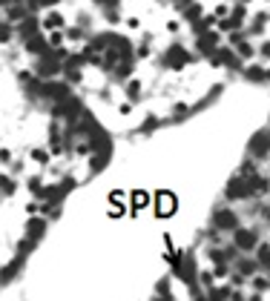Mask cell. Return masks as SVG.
Masks as SVG:
<instances>
[{
  "label": "cell",
  "instance_id": "cell-1",
  "mask_svg": "<svg viewBox=\"0 0 270 301\" xmlns=\"http://www.w3.org/2000/svg\"><path fill=\"white\" fill-rule=\"evenodd\" d=\"M233 241H236V247H239V250H253L259 238H256V233H253V230H236Z\"/></svg>",
  "mask_w": 270,
  "mask_h": 301
},
{
  "label": "cell",
  "instance_id": "cell-2",
  "mask_svg": "<svg viewBox=\"0 0 270 301\" xmlns=\"http://www.w3.org/2000/svg\"><path fill=\"white\" fill-rule=\"evenodd\" d=\"M164 63H167L170 69H181V66L187 63V52H184L181 46H173V49L167 52V58H164Z\"/></svg>",
  "mask_w": 270,
  "mask_h": 301
},
{
  "label": "cell",
  "instance_id": "cell-3",
  "mask_svg": "<svg viewBox=\"0 0 270 301\" xmlns=\"http://www.w3.org/2000/svg\"><path fill=\"white\" fill-rule=\"evenodd\" d=\"M216 227H218V230H236V215L230 210L216 212Z\"/></svg>",
  "mask_w": 270,
  "mask_h": 301
},
{
  "label": "cell",
  "instance_id": "cell-4",
  "mask_svg": "<svg viewBox=\"0 0 270 301\" xmlns=\"http://www.w3.org/2000/svg\"><path fill=\"white\" fill-rule=\"evenodd\" d=\"M250 150H253V155H268V150H270V135H265V132H259L256 138H253V144H250Z\"/></svg>",
  "mask_w": 270,
  "mask_h": 301
},
{
  "label": "cell",
  "instance_id": "cell-5",
  "mask_svg": "<svg viewBox=\"0 0 270 301\" xmlns=\"http://www.w3.org/2000/svg\"><path fill=\"white\" fill-rule=\"evenodd\" d=\"M173 210H176V198H173L170 192L158 195V212H161V215H170Z\"/></svg>",
  "mask_w": 270,
  "mask_h": 301
},
{
  "label": "cell",
  "instance_id": "cell-6",
  "mask_svg": "<svg viewBox=\"0 0 270 301\" xmlns=\"http://www.w3.org/2000/svg\"><path fill=\"white\" fill-rule=\"evenodd\" d=\"M259 264L270 267V247H262V250H259Z\"/></svg>",
  "mask_w": 270,
  "mask_h": 301
},
{
  "label": "cell",
  "instance_id": "cell-7",
  "mask_svg": "<svg viewBox=\"0 0 270 301\" xmlns=\"http://www.w3.org/2000/svg\"><path fill=\"white\" fill-rule=\"evenodd\" d=\"M213 301H230V293L227 290H213Z\"/></svg>",
  "mask_w": 270,
  "mask_h": 301
},
{
  "label": "cell",
  "instance_id": "cell-8",
  "mask_svg": "<svg viewBox=\"0 0 270 301\" xmlns=\"http://www.w3.org/2000/svg\"><path fill=\"white\" fill-rule=\"evenodd\" d=\"M239 55H241V58H247V55H250V46H247V43H239Z\"/></svg>",
  "mask_w": 270,
  "mask_h": 301
},
{
  "label": "cell",
  "instance_id": "cell-9",
  "mask_svg": "<svg viewBox=\"0 0 270 301\" xmlns=\"http://www.w3.org/2000/svg\"><path fill=\"white\" fill-rule=\"evenodd\" d=\"M241 272H244V275H247V272H253V264H250V261H241V267H239Z\"/></svg>",
  "mask_w": 270,
  "mask_h": 301
},
{
  "label": "cell",
  "instance_id": "cell-10",
  "mask_svg": "<svg viewBox=\"0 0 270 301\" xmlns=\"http://www.w3.org/2000/svg\"><path fill=\"white\" fill-rule=\"evenodd\" d=\"M268 215H270V210H268Z\"/></svg>",
  "mask_w": 270,
  "mask_h": 301
}]
</instances>
